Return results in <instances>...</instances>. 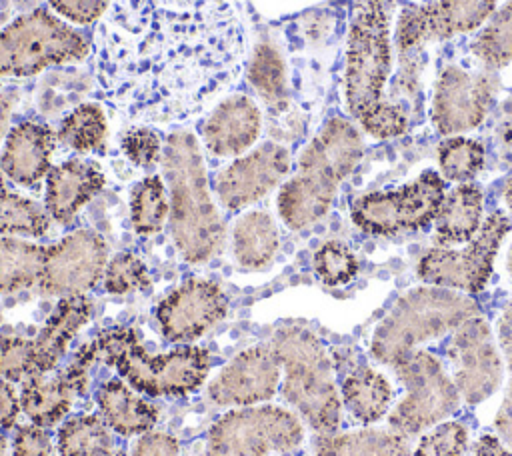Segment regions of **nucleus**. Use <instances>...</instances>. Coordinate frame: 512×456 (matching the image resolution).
<instances>
[{
  "label": "nucleus",
  "instance_id": "13",
  "mask_svg": "<svg viewBox=\"0 0 512 456\" xmlns=\"http://www.w3.org/2000/svg\"><path fill=\"white\" fill-rule=\"evenodd\" d=\"M452 380L468 404L484 402L502 382V358L488 322L476 314L464 320L450 338Z\"/></svg>",
  "mask_w": 512,
  "mask_h": 456
},
{
  "label": "nucleus",
  "instance_id": "23",
  "mask_svg": "<svg viewBox=\"0 0 512 456\" xmlns=\"http://www.w3.org/2000/svg\"><path fill=\"white\" fill-rule=\"evenodd\" d=\"M90 316L92 302L86 294H70L58 300L40 332L32 338L34 374H48L58 366L70 342L90 320Z\"/></svg>",
  "mask_w": 512,
  "mask_h": 456
},
{
  "label": "nucleus",
  "instance_id": "50",
  "mask_svg": "<svg viewBox=\"0 0 512 456\" xmlns=\"http://www.w3.org/2000/svg\"><path fill=\"white\" fill-rule=\"evenodd\" d=\"M474 456H512V452L504 446L500 438L484 434L474 446Z\"/></svg>",
  "mask_w": 512,
  "mask_h": 456
},
{
  "label": "nucleus",
  "instance_id": "43",
  "mask_svg": "<svg viewBox=\"0 0 512 456\" xmlns=\"http://www.w3.org/2000/svg\"><path fill=\"white\" fill-rule=\"evenodd\" d=\"M120 146L124 156L140 168L154 166L158 160H162V152H164L160 136L146 126H136L124 132Z\"/></svg>",
  "mask_w": 512,
  "mask_h": 456
},
{
  "label": "nucleus",
  "instance_id": "34",
  "mask_svg": "<svg viewBox=\"0 0 512 456\" xmlns=\"http://www.w3.org/2000/svg\"><path fill=\"white\" fill-rule=\"evenodd\" d=\"M170 216V200L160 176L152 174L136 182L130 190V222L136 234H158Z\"/></svg>",
  "mask_w": 512,
  "mask_h": 456
},
{
  "label": "nucleus",
  "instance_id": "4",
  "mask_svg": "<svg viewBox=\"0 0 512 456\" xmlns=\"http://www.w3.org/2000/svg\"><path fill=\"white\" fill-rule=\"evenodd\" d=\"M96 358L106 362L136 392L186 396L198 390L210 372V354L202 346L184 344L164 354H150L130 326H114L92 340Z\"/></svg>",
  "mask_w": 512,
  "mask_h": 456
},
{
  "label": "nucleus",
  "instance_id": "44",
  "mask_svg": "<svg viewBox=\"0 0 512 456\" xmlns=\"http://www.w3.org/2000/svg\"><path fill=\"white\" fill-rule=\"evenodd\" d=\"M48 4L70 22L90 24L108 12L112 0H48Z\"/></svg>",
  "mask_w": 512,
  "mask_h": 456
},
{
  "label": "nucleus",
  "instance_id": "31",
  "mask_svg": "<svg viewBox=\"0 0 512 456\" xmlns=\"http://www.w3.org/2000/svg\"><path fill=\"white\" fill-rule=\"evenodd\" d=\"M46 246L16 236L0 238V294H14L38 284Z\"/></svg>",
  "mask_w": 512,
  "mask_h": 456
},
{
  "label": "nucleus",
  "instance_id": "51",
  "mask_svg": "<svg viewBox=\"0 0 512 456\" xmlns=\"http://www.w3.org/2000/svg\"><path fill=\"white\" fill-rule=\"evenodd\" d=\"M504 202H506V206H508L510 212H512V178L508 180V184H506V188H504Z\"/></svg>",
  "mask_w": 512,
  "mask_h": 456
},
{
  "label": "nucleus",
  "instance_id": "48",
  "mask_svg": "<svg viewBox=\"0 0 512 456\" xmlns=\"http://www.w3.org/2000/svg\"><path fill=\"white\" fill-rule=\"evenodd\" d=\"M494 428L500 436V440L512 448V380L508 384V390L504 394V400L494 416Z\"/></svg>",
  "mask_w": 512,
  "mask_h": 456
},
{
  "label": "nucleus",
  "instance_id": "7",
  "mask_svg": "<svg viewBox=\"0 0 512 456\" xmlns=\"http://www.w3.org/2000/svg\"><path fill=\"white\" fill-rule=\"evenodd\" d=\"M88 50L80 32L46 8H36L0 30V78L32 76L48 66L78 62Z\"/></svg>",
  "mask_w": 512,
  "mask_h": 456
},
{
  "label": "nucleus",
  "instance_id": "52",
  "mask_svg": "<svg viewBox=\"0 0 512 456\" xmlns=\"http://www.w3.org/2000/svg\"><path fill=\"white\" fill-rule=\"evenodd\" d=\"M2 430L4 428H0V456H4V452H6V436Z\"/></svg>",
  "mask_w": 512,
  "mask_h": 456
},
{
  "label": "nucleus",
  "instance_id": "6",
  "mask_svg": "<svg viewBox=\"0 0 512 456\" xmlns=\"http://www.w3.org/2000/svg\"><path fill=\"white\" fill-rule=\"evenodd\" d=\"M280 368L284 400L320 434L336 432L342 400L322 342L306 328L290 326L270 342Z\"/></svg>",
  "mask_w": 512,
  "mask_h": 456
},
{
  "label": "nucleus",
  "instance_id": "21",
  "mask_svg": "<svg viewBox=\"0 0 512 456\" xmlns=\"http://www.w3.org/2000/svg\"><path fill=\"white\" fill-rule=\"evenodd\" d=\"M262 128L260 108L246 94L224 98L206 118L202 142L214 156L228 158L246 152Z\"/></svg>",
  "mask_w": 512,
  "mask_h": 456
},
{
  "label": "nucleus",
  "instance_id": "25",
  "mask_svg": "<svg viewBox=\"0 0 512 456\" xmlns=\"http://www.w3.org/2000/svg\"><path fill=\"white\" fill-rule=\"evenodd\" d=\"M96 404L110 430L122 436H140L158 422V408L136 394L122 378H112L96 390Z\"/></svg>",
  "mask_w": 512,
  "mask_h": 456
},
{
  "label": "nucleus",
  "instance_id": "11",
  "mask_svg": "<svg viewBox=\"0 0 512 456\" xmlns=\"http://www.w3.org/2000/svg\"><path fill=\"white\" fill-rule=\"evenodd\" d=\"M510 226L512 222L504 212H492L482 222L476 236L468 240L466 248H436L426 252L416 268L420 280L458 292H480L492 274V262Z\"/></svg>",
  "mask_w": 512,
  "mask_h": 456
},
{
  "label": "nucleus",
  "instance_id": "5",
  "mask_svg": "<svg viewBox=\"0 0 512 456\" xmlns=\"http://www.w3.org/2000/svg\"><path fill=\"white\" fill-rule=\"evenodd\" d=\"M478 312V302L458 290L440 286L408 290L378 322L370 340L372 356L388 366H396L418 344L454 332Z\"/></svg>",
  "mask_w": 512,
  "mask_h": 456
},
{
  "label": "nucleus",
  "instance_id": "15",
  "mask_svg": "<svg viewBox=\"0 0 512 456\" xmlns=\"http://www.w3.org/2000/svg\"><path fill=\"white\" fill-rule=\"evenodd\" d=\"M228 312L224 290L204 278H188L156 306V322L166 340L190 344L210 332Z\"/></svg>",
  "mask_w": 512,
  "mask_h": 456
},
{
  "label": "nucleus",
  "instance_id": "8",
  "mask_svg": "<svg viewBox=\"0 0 512 456\" xmlns=\"http://www.w3.org/2000/svg\"><path fill=\"white\" fill-rule=\"evenodd\" d=\"M304 438L300 418L280 406L232 408L208 430L206 456H270L290 452Z\"/></svg>",
  "mask_w": 512,
  "mask_h": 456
},
{
  "label": "nucleus",
  "instance_id": "20",
  "mask_svg": "<svg viewBox=\"0 0 512 456\" xmlns=\"http://www.w3.org/2000/svg\"><path fill=\"white\" fill-rule=\"evenodd\" d=\"M58 134L40 122L16 124L2 146L0 170L18 186H34L50 172Z\"/></svg>",
  "mask_w": 512,
  "mask_h": 456
},
{
  "label": "nucleus",
  "instance_id": "54",
  "mask_svg": "<svg viewBox=\"0 0 512 456\" xmlns=\"http://www.w3.org/2000/svg\"><path fill=\"white\" fill-rule=\"evenodd\" d=\"M112 456H126L124 452H116V454H112Z\"/></svg>",
  "mask_w": 512,
  "mask_h": 456
},
{
  "label": "nucleus",
  "instance_id": "45",
  "mask_svg": "<svg viewBox=\"0 0 512 456\" xmlns=\"http://www.w3.org/2000/svg\"><path fill=\"white\" fill-rule=\"evenodd\" d=\"M50 434L38 424H24L16 430L12 440V456H50Z\"/></svg>",
  "mask_w": 512,
  "mask_h": 456
},
{
  "label": "nucleus",
  "instance_id": "9",
  "mask_svg": "<svg viewBox=\"0 0 512 456\" xmlns=\"http://www.w3.org/2000/svg\"><path fill=\"white\" fill-rule=\"evenodd\" d=\"M444 196V178L434 170H426L402 188L358 196L350 206V216L366 234L394 236L430 224Z\"/></svg>",
  "mask_w": 512,
  "mask_h": 456
},
{
  "label": "nucleus",
  "instance_id": "32",
  "mask_svg": "<svg viewBox=\"0 0 512 456\" xmlns=\"http://www.w3.org/2000/svg\"><path fill=\"white\" fill-rule=\"evenodd\" d=\"M56 446L60 456H112L114 440L100 416L80 414L62 422Z\"/></svg>",
  "mask_w": 512,
  "mask_h": 456
},
{
  "label": "nucleus",
  "instance_id": "33",
  "mask_svg": "<svg viewBox=\"0 0 512 456\" xmlns=\"http://www.w3.org/2000/svg\"><path fill=\"white\" fill-rule=\"evenodd\" d=\"M50 228V214L38 202L6 184L0 170V236H42Z\"/></svg>",
  "mask_w": 512,
  "mask_h": 456
},
{
  "label": "nucleus",
  "instance_id": "28",
  "mask_svg": "<svg viewBox=\"0 0 512 456\" xmlns=\"http://www.w3.org/2000/svg\"><path fill=\"white\" fill-rule=\"evenodd\" d=\"M280 246L274 218L264 210L242 214L232 228V254L246 270H260L272 262Z\"/></svg>",
  "mask_w": 512,
  "mask_h": 456
},
{
  "label": "nucleus",
  "instance_id": "42",
  "mask_svg": "<svg viewBox=\"0 0 512 456\" xmlns=\"http://www.w3.org/2000/svg\"><path fill=\"white\" fill-rule=\"evenodd\" d=\"M34 374L32 340L18 336H0V376L8 382L26 380Z\"/></svg>",
  "mask_w": 512,
  "mask_h": 456
},
{
  "label": "nucleus",
  "instance_id": "53",
  "mask_svg": "<svg viewBox=\"0 0 512 456\" xmlns=\"http://www.w3.org/2000/svg\"><path fill=\"white\" fill-rule=\"evenodd\" d=\"M506 266H508V274L512 278V244H510V250H508V260H506Z\"/></svg>",
  "mask_w": 512,
  "mask_h": 456
},
{
  "label": "nucleus",
  "instance_id": "30",
  "mask_svg": "<svg viewBox=\"0 0 512 456\" xmlns=\"http://www.w3.org/2000/svg\"><path fill=\"white\" fill-rule=\"evenodd\" d=\"M340 398L358 422L372 424L386 414L392 402V386L380 372L362 366L344 378Z\"/></svg>",
  "mask_w": 512,
  "mask_h": 456
},
{
  "label": "nucleus",
  "instance_id": "36",
  "mask_svg": "<svg viewBox=\"0 0 512 456\" xmlns=\"http://www.w3.org/2000/svg\"><path fill=\"white\" fill-rule=\"evenodd\" d=\"M106 136V116L96 104L76 106L58 128V140L76 152L96 150Z\"/></svg>",
  "mask_w": 512,
  "mask_h": 456
},
{
  "label": "nucleus",
  "instance_id": "17",
  "mask_svg": "<svg viewBox=\"0 0 512 456\" xmlns=\"http://www.w3.org/2000/svg\"><path fill=\"white\" fill-rule=\"evenodd\" d=\"M290 166L292 158L284 146L276 142L260 144L214 176L216 198L230 212L242 210L276 188L288 176Z\"/></svg>",
  "mask_w": 512,
  "mask_h": 456
},
{
  "label": "nucleus",
  "instance_id": "16",
  "mask_svg": "<svg viewBox=\"0 0 512 456\" xmlns=\"http://www.w3.org/2000/svg\"><path fill=\"white\" fill-rule=\"evenodd\" d=\"M494 82L488 74L450 64L436 80L430 118L444 136H458L482 124L492 102Z\"/></svg>",
  "mask_w": 512,
  "mask_h": 456
},
{
  "label": "nucleus",
  "instance_id": "10",
  "mask_svg": "<svg viewBox=\"0 0 512 456\" xmlns=\"http://www.w3.org/2000/svg\"><path fill=\"white\" fill-rule=\"evenodd\" d=\"M406 388L404 398L390 412V428L410 436L442 422L460 404V392L442 364L424 350H414L392 366Z\"/></svg>",
  "mask_w": 512,
  "mask_h": 456
},
{
  "label": "nucleus",
  "instance_id": "38",
  "mask_svg": "<svg viewBox=\"0 0 512 456\" xmlns=\"http://www.w3.org/2000/svg\"><path fill=\"white\" fill-rule=\"evenodd\" d=\"M312 266L316 276L326 286H342L348 284L358 272V260L348 244L340 240L324 242L312 258Z\"/></svg>",
  "mask_w": 512,
  "mask_h": 456
},
{
  "label": "nucleus",
  "instance_id": "22",
  "mask_svg": "<svg viewBox=\"0 0 512 456\" xmlns=\"http://www.w3.org/2000/svg\"><path fill=\"white\" fill-rule=\"evenodd\" d=\"M104 182L106 178L94 162L64 160L46 174L44 208L56 222H68L104 188Z\"/></svg>",
  "mask_w": 512,
  "mask_h": 456
},
{
  "label": "nucleus",
  "instance_id": "1",
  "mask_svg": "<svg viewBox=\"0 0 512 456\" xmlns=\"http://www.w3.org/2000/svg\"><path fill=\"white\" fill-rule=\"evenodd\" d=\"M242 58L244 30L226 0H112L94 32L98 94L142 124L198 116Z\"/></svg>",
  "mask_w": 512,
  "mask_h": 456
},
{
  "label": "nucleus",
  "instance_id": "26",
  "mask_svg": "<svg viewBox=\"0 0 512 456\" xmlns=\"http://www.w3.org/2000/svg\"><path fill=\"white\" fill-rule=\"evenodd\" d=\"M482 226V190L464 182L452 188L434 218V234L438 244L452 246L468 242Z\"/></svg>",
  "mask_w": 512,
  "mask_h": 456
},
{
  "label": "nucleus",
  "instance_id": "27",
  "mask_svg": "<svg viewBox=\"0 0 512 456\" xmlns=\"http://www.w3.org/2000/svg\"><path fill=\"white\" fill-rule=\"evenodd\" d=\"M76 394H80L78 388L64 372L52 378L30 374L20 390V408L32 424L48 428L68 414Z\"/></svg>",
  "mask_w": 512,
  "mask_h": 456
},
{
  "label": "nucleus",
  "instance_id": "41",
  "mask_svg": "<svg viewBox=\"0 0 512 456\" xmlns=\"http://www.w3.org/2000/svg\"><path fill=\"white\" fill-rule=\"evenodd\" d=\"M468 444V432L460 422H440L424 434L414 456H462Z\"/></svg>",
  "mask_w": 512,
  "mask_h": 456
},
{
  "label": "nucleus",
  "instance_id": "2",
  "mask_svg": "<svg viewBox=\"0 0 512 456\" xmlns=\"http://www.w3.org/2000/svg\"><path fill=\"white\" fill-rule=\"evenodd\" d=\"M392 0H350L344 96L352 118L372 138L408 130L406 110L384 96L392 66Z\"/></svg>",
  "mask_w": 512,
  "mask_h": 456
},
{
  "label": "nucleus",
  "instance_id": "14",
  "mask_svg": "<svg viewBox=\"0 0 512 456\" xmlns=\"http://www.w3.org/2000/svg\"><path fill=\"white\" fill-rule=\"evenodd\" d=\"M496 0H432L402 10L396 26L400 52L416 50L428 42L448 40L482 28L492 16Z\"/></svg>",
  "mask_w": 512,
  "mask_h": 456
},
{
  "label": "nucleus",
  "instance_id": "12",
  "mask_svg": "<svg viewBox=\"0 0 512 456\" xmlns=\"http://www.w3.org/2000/svg\"><path fill=\"white\" fill-rule=\"evenodd\" d=\"M108 246L94 230H74L46 246L38 288L50 296L86 294L104 276Z\"/></svg>",
  "mask_w": 512,
  "mask_h": 456
},
{
  "label": "nucleus",
  "instance_id": "29",
  "mask_svg": "<svg viewBox=\"0 0 512 456\" xmlns=\"http://www.w3.org/2000/svg\"><path fill=\"white\" fill-rule=\"evenodd\" d=\"M314 450L316 456H410V446L404 434L392 428L320 434Z\"/></svg>",
  "mask_w": 512,
  "mask_h": 456
},
{
  "label": "nucleus",
  "instance_id": "49",
  "mask_svg": "<svg viewBox=\"0 0 512 456\" xmlns=\"http://www.w3.org/2000/svg\"><path fill=\"white\" fill-rule=\"evenodd\" d=\"M498 342L512 374V302L502 310V316L498 320Z\"/></svg>",
  "mask_w": 512,
  "mask_h": 456
},
{
  "label": "nucleus",
  "instance_id": "37",
  "mask_svg": "<svg viewBox=\"0 0 512 456\" xmlns=\"http://www.w3.org/2000/svg\"><path fill=\"white\" fill-rule=\"evenodd\" d=\"M438 164L444 178L470 182L484 166V146L472 138L448 136L438 146Z\"/></svg>",
  "mask_w": 512,
  "mask_h": 456
},
{
  "label": "nucleus",
  "instance_id": "47",
  "mask_svg": "<svg viewBox=\"0 0 512 456\" xmlns=\"http://www.w3.org/2000/svg\"><path fill=\"white\" fill-rule=\"evenodd\" d=\"M20 396L12 384L0 376V428H12L20 414Z\"/></svg>",
  "mask_w": 512,
  "mask_h": 456
},
{
  "label": "nucleus",
  "instance_id": "39",
  "mask_svg": "<svg viewBox=\"0 0 512 456\" xmlns=\"http://www.w3.org/2000/svg\"><path fill=\"white\" fill-rule=\"evenodd\" d=\"M102 282L106 292L122 296L146 290L150 286V274L146 264L136 254L120 252L108 260Z\"/></svg>",
  "mask_w": 512,
  "mask_h": 456
},
{
  "label": "nucleus",
  "instance_id": "18",
  "mask_svg": "<svg viewBox=\"0 0 512 456\" xmlns=\"http://www.w3.org/2000/svg\"><path fill=\"white\" fill-rule=\"evenodd\" d=\"M282 368L272 346H252L236 354L210 380L206 394L218 406H256L268 402L280 388Z\"/></svg>",
  "mask_w": 512,
  "mask_h": 456
},
{
  "label": "nucleus",
  "instance_id": "40",
  "mask_svg": "<svg viewBox=\"0 0 512 456\" xmlns=\"http://www.w3.org/2000/svg\"><path fill=\"white\" fill-rule=\"evenodd\" d=\"M248 80L268 102H276L284 94V64L280 54L272 46H258L250 66Z\"/></svg>",
  "mask_w": 512,
  "mask_h": 456
},
{
  "label": "nucleus",
  "instance_id": "35",
  "mask_svg": "<svg viewBox=\"0 0 512 456\" xmlns=\"http://www.w3.org/2000/svg\"><path fill=\"white\" fill-rule=\"evenodd\" d=\"M472 52L486 68H502L512 62V0L484 22L472 42Z\"/></svg>",
  "mask_w": 512,
  "mask_h": 456
},
{
  "label": "nucleus",
  "instance_id": "3",
  "mask_svg": "<svg viewBox=\"0 0 512 456\" xmlns=\"http://www.w3.org/2000/svg\"><path fill=\"white\" fill-rule=\"evenodd\" d=\"M162 168L170 192L172 240L186 262H206L220 250L224 226L208 190L198 140L190 132L170 134Z\"/></svg>",
  "mask_w": 512,
  "mask_h": 456
},
{
  "label": "nucleus",
  "instance_id": "46",
  "mask_svg": "<svg viewBox=\"0 0 512 456\" xmlns=\"http://www.w3.org/2000/svg\"><path fill=\"white\" fill-rule=\"evenodd\" d=\"M132 456H180V446L172 434L150 430L132 444Z\"/></svg>",
  "mask_w": 512,
  "mask_h": 456
},
{
  "label": "nucleus",
  "instance_id": "19",
  "mask_svg": "<svg viewBox=\"0 0 512 456\" xmlns=\"http://www.w3.org/2000/svg\"><path fill=\"white\" fill-rule=\"evenodd\" d=\"M364 154V140L350 120L334 116L324 122L298 158V170L324 176L340 184L358 166Z\"/></svg>",
  "mask_w": 512,
  "mask_h": 456
},
{
  "label": "nucleus",
  "instance_id": "24",
  "mask_svg": "<svg viewBox=\"0 0 512 456\" xmlns=\"http://www.w3.org/2000/svg\"><path fill=\"white\" fill-rule=\"evenodd\" d=\"M338 184L312 172L296 170L278 192V214L290 230H302L318 222L330 210Z\"/></svg>",
  "mask_w": 512,
  "mask_h": 456
}]
</instances>
